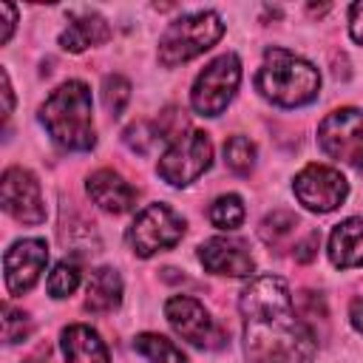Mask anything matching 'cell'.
<instances>
[{
  "mask_svg": "<svg viewBox=\"0 0 363 363\" xmlns=\"http://www.w3.org/2000/svg\"><path fill=\"white\" fill-rule=\"evenodd\" d=\"M318 244H320V235L312 230L298 247H295V261H301V264H309L315 255H318Z\"/></svg>",
  "mask_w": 363,
  "mask_h": 363,
  "instance_id": "obj_27",
  "label": "cell"
},
{
  "mask_svg": "<svg viewBox=\"0 0 363 363\" xmlns=\"http://www.w3.org/2000/svg\"><path fill=\"white\" fill-rule=\"evenodd\" d=\"M156 128L153 125H147V122H133V125H128L125 128V145L130 147V150H136V153H147L150 147H153V142H156Z\"/></svg>",
  "mask_w": 363,
  "mask_h": 363,
  "instance_id": "obj_25",
  "label": "cell"
},
{
  "mask_svg": "<svg viewBox=\"0 0 363 363\" xmlns=\"http://www.w3.org/2000/svg\"><path fill=\"white\" fill-rule=\"evenodd\" d=\"M349 320L357 332H363V298H354L352 306H349Z\"/></svg>",
  "mask_w": 363,
  "mask_h": 363,
  "instance_id": "obj_30",
  "label": "cell"
},
{
  "mask_svg": "<svg viewBox=\"0 0 363 363\" xmlns=\"http://www.w3.org/2000/svg\"><path fill=\"white\" fill-rule=\"evenodd\" d=\"M48 295L51 298H68L77 286H79V267L77 264H68V261H60L54 267V272L48 275Z\"/></svg>",
  "mask_w": 363,
  "mask_h": 363,
  "instance_id": "obj_23",
  "label": "cell"
},
{
  "mask_svg": "<svg viewBox=\"0 0 363 363\" xmlns=\"http://www.w3.org/2000/svg\"><path fill=\"white\" fill-rule=\"evenodd\" d=\"M88 196L96 201V207H102L105 213H128L136 204V187L130 182H125L116 170H96L88 176Z\"/></svg>",
  "mask_w": 363,
  "mask_h": 363,
  "instance_id": "obj_14",
  "label": "cell"
},
{
  "mask_svg": "<svg viewBox=\"0 0 363 363\" xmlns=\"http://www.w3.org/2000/svg\"><path fill=\"white\" fill-rule=\"evenodd\" d=\"M224 34V23L216 11H193L173 20L159 40V62L173 68L213 48Z\"/></svg>",
  "mask_w": 363,
  "mask_h": 363,
  "instance_id": "obj_4",
  "label": "cell"
},
{
  "mask_svg": "<svg viewBox=\"0 0 363 363\" xmlns=\"http://www.w3.org/2000/svg\"><path fill=\"white\" fill-rule=\"evenodd\" d=\"M108 37H111V28L99 14H82V17H74L68 23V28L60 34V45L71 54H79L88 45L105 43Z\"/></svg>",
  "mask_w": 363,
  "mask_h": 363,
  "instance_id": "obj_18",
  "label": "cell"
},
{
  "mask_svg": "<svg viewBox=\"0 0 363 363\" xmlns=\"http://www.w3.org/2000/svg\"><path fill=\"white\" fill-rule=\"evenodd\" d=\"M255 88L275 105L295 108L306 105L318 96L320 74L312 62L303 57L286 51V48H267L264 65L255 74Z\"/></svg>",
  "mask_w": 363,
  "mask_h": 363,
  "instance_id": "obj_3",
  "label": "cell"
},
{
  "mask_svg": "<svg viewBox=\"0 0 363 363\" xmlns=\"http://www.w3.org/2000/svg\"><path fill=\"white\" fill-rule=\"evenodd\" d=\"M0 14H3V37H0V43H9V37L14 31V23H17V9L9 6V3H0Z\"/></svg>",
  "mask_w": 363,
  "mask_h": 363,
  "instance_id": "obj_29",
  "label": "cell"
},
{
  "mask_svg": "<svg viewBox=\"0 0 363 363\" xmlns=\"http://www.w3.org/2000/svg\"><path fill=\"white\" fill-rule=\"evenodd\" d=\"M329 258L340 269H352L363 264V218H346L332 230Z\"/></svg>",
  "mask_w": 363,
  "mask_h": 363,
  "instance_id": "obj_16",
  "label": "cell"
},
{
  "mask_svg": "<svg viewBox=\"0 0 363 363\" xmlns=\"http://www.w3.org/2000/svg\"><path fill=\"white\" fill-rule=\"evenodd\" d=\"M213 162V145L204 130L182 133L170 142V147L159 159V176L176 187L196 182Z\"/></svg>",
  "mask_w": 363,
  "mask_h": 363,
  "instance_id": "obj_7",
  "label": "cell"
},
{
  "mask_svg": "<svg viewBox=\"0 0 363 363\" xmlns=\"http://www.w3.org/2000/svg\"><path fill=\"white\" fill-rule=\"evenodd\" d=\"M346 193H349V184L340 176V170H335V167L306 164L295 176V196L312 213H332L335 207L343 204Z\"/></svg>",
  "mask_w": 363,
  "mask_h": 363,
  "instance_id": "obj_10",
  "label": "cell"
},
{
  "mask_svg": "<svg viewBox=\"0 0 363 363\" xmlns=\"http://www.w3.org/2000/svg\"><path fill=\"white\" fill-rule=\"evenodd\" d=\"M164 315H167V323L173 326V332L179 337H184L187 343L201 346V349L224 346V332L210 318V312L201 306V301H196L190 295H173L164 303Z\"/></svg>",
  "mask_w": 363,
  "mask_h": 363,
  "instance_id": "obj_9",
  "label": "cell"
},
{
  "mask_svg": "<svg viewBox=\"0 0 363 363\" xmlns=\"http://www.w3.org/2000/svg\"><path fill=\"white\" fill-rule=\"evenodd\" d=\"M210 221L213 227L218 230H235L241 221H244V201L235 196V193H227V196H218L210 207Z\"/></svg>",
  "mask_w": 363,
  "mask_h": 363,
  "instance_id": "obj_21",
  "label": "cell"
},
{
  "mask_svg": "<svg viewBox=\"0 0 363 363\" xmlns=\"http://www.w3.org/2000/svg\"><path fill=\"white\" fill-rule=\"evenodd\" d=\"M349 31H352V40L363 45V3H354L349 9Z\"/></svg>",
  "mask_w": 363,
  "mask_h": 363,
  "instance_id": "obj_28",
  "label": "cell"
},
{
  "mask_svg": "<svg viewBox=\"0 0 363 363\" xmlns=\"http://www.w3.org/2000/svg\"><path fill=\"white\" fill-rule=\"evenodd\" d=\"M199 261L204 264L207 272L230 275V278H244V275H252L255 269V261L247 244L241 238H227V235L207 238L199 247Z\"/></svg>",
  "mask_w": 363,
  "mask_h": 363,
  "instance_id": "obj_13",
  "label": "cell"
},
{
  "mask_svg": "<svg viewBox=\"0 0 363 363\" xmlns=\"http://www.w3.org/2000/svg\"><path fill=\"white\" fill-rule=\"evenodd\" d=\"M122 301V278L111 267H99L91 272L85 286V306L91 312H111Z\"/></svg>",
  "mask_w": 363,
  "mask_h": 363,
  "instance_id": "obj_17",
  "label": "cell"
},
{
  "mask_svg": "<svg viewBox=\"0 0 363 363\" xmlns=\"http://www.w3.org/2000/svg\"><path fill=\"white\" fill-rule=\"evenodd\" d=\"M247 363H312L318 343L312 329L295 318L286 281L278 275L252 278L241 295Z\"/></svg>",
  "mask_w": 363,
  "mask_h": 363,
  "instance_id": "obj_1",
  "label": "cell"
},
{
  "mask_svg": "<svg viewBox=\"0 0 363 363\" xmlns=\"http://www.w3.org/2000/svg\"><path fill=\"white\" fill-rule=\"evenodd\" d=\"M320 147L346 164L363 167V113L357 108H337L318 125Z\"/></svg>",
  "mask_w": 363,
  "mask_h": 363,
  "instance_id": "obj_8",
  "label": "cell"
},
{
  "mask_svg": "<svg viewBox=\"0 0 363 363\" xmlns=\"http://www.w3.org/2000/svg\"><path fill=\"white\" fill-rule=\"evenodd\" d=\"M23 363H48V349H45V352H43V349H40V352H37V354H31V357H26V360H23Z\"/></svg>",
  "mask_w": 363,
  "mask_h": 363,
  "instance_id": "obj_32",
  "label": "cell"
},
{
  "mask_svg": "<svg viewBox=\"0 0 363 363\" xmlns=\"http://www.w3.org/2000/svg\"><path fill=\"white\" fill-rule=\"evenodd\" d=\"M62 354L65 363H111L108 346L85 323H71L62 329Z\"/></svg>",
  "mask_w": 363,
  "mask_h": 363,
  "instance_id": "obj_15",
  "label": "cell"
},
{
  "mask_svg": "<svg viewBox=\"0 0 363 363\" xmlns=\"http://www.w3.org/2000/svg\"><path fill=\"white\" fill-rule=\"evenodd\" d=\"M28 329H31L28 318L6 303V306H3V337H6V343H20V340H26Z\"/></svg>",
  "mask_w": 363,
  "mask_h": 363,
  "instance_id": "obj_26",
  "label": "cell"
},
{
  "mask_svg": "<svg viewBox=\"0 0 363 363\" xmlns=\"http://www.w3.org/2000/svg\"><path fill=\"white\" fill-rule=\"evenodd\" d=\"M102 99H105V108L111 111V116H119L130 99V82L119 74H111L105 77L102 82Z\"/></svg>",
  "mask_w": 363,
  "mask_h": 363,
  "instance_id": "obj_24",
  "label": "cell"
},
{
  "mask_svg": "<svg viewBox=\"0 0 363 363\" xmlns=\"http://www.w3.org/2000/svg\"><path fill=\"white\" fill-rule=\"evenodd\" d=\"M0 79H3V99H6V116H9V113H11V105H14V96H11V85H9L6 68L0 71Z\"/></svg>",
  "mask_w": 363,
  "mask_h": 363,
  "instance_id": "obj_31",
  "label": "cell"
},
{
  "mask_svg": "<svg viewBox=\"0 0 363 363\" xmlns=\"http://www.w3.org/2000/svg\"><path fill=\"white\" fill-rule=\"evenodd\" d=\"M238 82H241V60L235 54L216 57L193 82L190 91L193 111L201 116H218L230 105Z\"/></svg>",
  "mask_w": 363,
  "mask_h": 363,
  "instance_id": "obj_6",
  "label": "cell"
},
{
  "mask_svg": "<svg viewBox=\"0 0 363 363\" xmlns=\"http://www.w3.org/2000/svg\"><path fill=\"white\" fill-rule=\"evenodd\" d=\"M224 162L233 173L238 176H247L255 164V145L247 139V136H230L224 142Z\"/></svg>",
  "mask_w": 363,
  "mask_h": 363,
  "instance_id": "obj_22",
  "label": "cell"
},
{
  "mask_svg": "<svg viewBox=\"0 0 363 363\" xmlns=\"http://www.w3.org/2000/svg\"><path fill=\"white\" fill-rule=\"evenodd\" d=\"M0 201L3 210L23 221V224H40L45 221V204L40 193V182L26 167H9L0 182Z\"/></svg>",
  "mask_w": 363,
  "mask_h": 363,
  "instance_id": "obj_11",
  "label": "cell"
},
{
  "mask_svg": "<svg viewBox=\"0 0 363 363\" xmlns=\"http://www.w3.org/2000/svg\"><path fill=\"white\" fill-rule=\"evenodd\" d=\"M40 122L65 150H91L96 145L91 119V91L79 79L62 82L40 108Z\"/></svg>",
  "mask_w": 363,
  "mask_h": 363,
  "instance_id": "obj_2",
  "label": "cell"
},
{
  "mask_svg": "<svg viewBox=\"0 0 363 363\" xmlns=\"http://www.w3.org/2000/svg\"><path fill=\"white\" fill-rule=\"evenodd\" d=\"M182 235H184V218L173 207L159 204V201L139 210V216L128 227V244L142 258L170 250L173 244L182 241Z\"/></svg>",
  "mask_w": 363,
  "mask_h": 363,
  "instance_id": "obj_5",
  "label": "cell"
},
{
  "mask_svg": "<svg viewBox=\"0 0 363 363\" xmlns=\"http://www.w3.org/2000/svg\"><path fill=\"white\" fill-rule=\"evenodd\" d=\"M133 349L139 354H145L150 363H187V357L182 354V349L173 340H167L164 335H156V332L136 335Z\"/></svg>",
  "mask_w": 363,
  "mask_h": 363,
  "instance_id": "obj_19",
  "label": "cell"
},
{
  "mask_svg": "<svg viewBox=\"0 0 363 363\" xmlns=\"http://www.w3.org/2000/svg\"><path fill=\"white\" fill-rule=\"evenodd\" d=\"M45 261H48L45 241H40V238H23V241L11 244L6 250V255H3V269H6V286H9V292L11 295L28 292L37 284Z\"/></svg>",
  "mask_w": 363,
  "mask_h": 363,
  "instance_id": "obj_12",
  "label": "cell"
},
{
  "mask_svg": "<svg viewBox=\"0 0 363 363\" xmlns=\"http://www.w3.org/2000/svg\"><path fill=\"white\" fill-rule=\"evenodd\" d=\"M295 227H298V216H295L292 210H272V213L261 221L258 235H261L264 244L278 247L284 238H289V235L295 233Z\"/></svg>",
  "mask_w": 363,
  "mask_h": 363,
  "instance_id": "obj_20",
  "label": "cell"
}]
</instances>
